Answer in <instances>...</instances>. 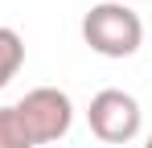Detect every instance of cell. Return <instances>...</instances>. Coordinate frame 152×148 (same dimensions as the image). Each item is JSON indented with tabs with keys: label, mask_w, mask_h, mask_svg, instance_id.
I'll use <instances>...</instances> for the list:
<instances>
[{
	"label": "cell",
	"mask_w": 152,
	"mask_h": 148,
	"mask_svg": "<svg viewBox=\"0 0 152 148\" xmlns=\"http://www.w3.org/2000/svg\"><path fill=\"white\" fill-rule=\"evenodd\" d=\"M144 148H152V136H148V144H144Z\"/></svg>",
	"instance_id": "6"
},
{
	"label": "cell",
	"mask_w": 152,
	"mask_h": 148,
	"mask_svg": "<svg viewBox=\"0 0 152 148\" xmlns=\"http://www.w3.org/2000/svg\"><path fill=\"white\" fill-rule=\"evenodd\" d=\"M82 41L103 58H132L144 45V21L119 0H103L82 17Z\"/></svg>",
	"instance_id": "1"
},
{
	"label": "cell",
	"mask_w": 152,
	"mask_h": 148,
	"mask_svg": "<svg viewBox=\"0 0 152 148\" xmlns=\"http://www.w3.org/2000/svg\"><path fill=\"white\" fill-rule=\"evenodd\" d=\"M21 66H25V37L17 29L0 25V91L21 74Z\"/></svg>",
	"instance_id": "4"
},
{
	"label": "cell",
	"mask_w": 152,
	"mask_h": 148,
	"mask_svg": "<svg viewBox=\"0 0 152 148\" xmlns=\"http://www.w3.org/2000/svg\"><path fill=\"white\" fill-rule=\"evenodd\" d=\"M17 107V115L25 123L29 140L33 148L37 144H58L66 132H70V123H74V103L66 91H58V86H33L21 103H12Z\"/></svg>",
	"instance_id": "2"
},
{
	"label": "cell",
	"mask_w": 152,
	"mask_h": 148,
	"mask_svg": "<svg viewBox=\"0 0 152 148\" xmlns=\"http://www.w3.org/2000/svg\"><path fill=\"white\" fill-rule=\"evenodd\" d=\"M86 123H91V132L99 136L103 144H127V140L140 136L144 111H140L136 95H127L119 86H107V91H99V95L91 99Z\"/></svg>",
	"instance_id": "3"
},
{
	"label": "cell",
	"mask_w": 152,
	"mask_h": 148,
	"mask_svg": "<svg viewBox=\"0 0 152 148\" xmlns=\"http://www.w3.org/2000/svg\"><path fill=\"white\" fill-rule=\"evenodd\" d=\"M0 148H33L17 107H0Z\"/></svg>",
	"instance_id": "5"
}]
</instances>
